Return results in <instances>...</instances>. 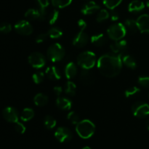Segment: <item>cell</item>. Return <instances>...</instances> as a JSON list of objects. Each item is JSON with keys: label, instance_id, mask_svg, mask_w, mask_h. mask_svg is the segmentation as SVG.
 Returning a JSON list of instances; mask_svg holds the SVG:
<instances>
[{"label": "cell", "instance_id": "obj_1", "mask_svg": "<svg viewBox=\"0 0 149 149\" xmlns=\"http://www.w3.org/2000/svg\"><path fill=\"white\" fill-rule=\"evenodd\" d=\"M121 55L105 54L97 61V66L100 74L108 78H113L119 75L122 68Z\"/></svg>", "mask_w": 149, "mask_h": 149}, {"label": "cell", "instance_id": "obj_2", "mask_svg": "<svg viewBox=\"0 0 149 149\" xmlns=\"http://www.w3.org/2000/svg\"><path fill=\"white\" fill-rule=\"evenodd\" d=\"M76 131L80 138L83 139H88L91 138L95 131V125L89 119L79 121L76 127Z\"/></svg>", "mask_w": 149, "mask_h": 149}, {"label": "cell", "instance_id": "obj_3", "mask_svg": "<svg viewBox=\"0 0 149 149\" xmlns=\"http://www.w3.org/2000/svg\"><path fill=\"white\" fill-rule=\"evenodd\" d=\"M78 65L82 69H91L97 63V58L94 52L91 51H84L78 55L77 59Z\"/></svg>", "mask_w": 149, "mask_h": 149}, {"label": "cell", "instance_id": "obj_4", "mask_svg": "<svg viewBox=\"0 0 149 149\" xmlns=\"http://www.w3.org/2000/svg\"><path fill=\"white\" fill-rule=\"evenodd\" d=\"M65 55V51L63 47L59 43H55L50 45L47 51V57L52 62H58L62 61Z\"/></svg>", "mask_w": 149, "mask_h": 149}, {"label": "cell", "instance_id": "obj_5", "mask_svg": "<svg viewBox=\"0 0 149 149\" xmlns=\"http://www.w3.org/2000/svg\"><path fill=\"white\" fill-rule=\"evenodd\" d=\"M127 30L125 25L121 23H116L109 26L107 30V34L110 39L113 41L121 40L125 36Z\"/></svg>", "mask_w": 149, "mask_h": 149}, {"label": "cell", "instance_id": "obj_6", "mask_svg": "<svg viewBox=\"0 0 149 149\" xmlns=\"http://www.w3.org/2000/svg\"><path fill=\"white\" fill-rule=\"evenodd\" d=\"M132 112L137 118L143 119L149 115V105L145 102H136L132 105Z\"/></svg>", "mask_w": 149, "mask_h": 149}, {"label": "cell", "instance_id": "obj_7", "mask_svg": "<svg viewBox=\"0 0 149 149\" xmlns=\"http://www.w3.org/2000/svg\"><path fill=\"white\" fill-rule=\"evenodd\" d=\"M29 64L34 68H42L46 64L45 55L39 52H32L28 58Z\"/></svg>", "mask_w": 149, "mask_h": 149}, {"label": "cell", "instance_id": "obj_8", "mask_svg": "<svg viewBox=\"0 0 149 149\" xmlns=\"http://www.w3.org/2000/svg\"><path fill=\"white\" fill-rule=\"evenodd\" d=\"M15 30L17 33L23 36H29L33 33V26L29 20H22L15 25Z\"/></svg>", "mask_w": 149, "mask_h": 149}, {"label": "cell", "instance_id": "obj_9", "mask_svg": "<svg viewBox=\"0 0 149 149\" xmlns=\"http://www.w3.org/2000/svg\"><path fill=\"white\" fill-rule=\"evenodd\" d=\"M55 137L59 142H69L73 138V133L68 128L65 127H60L55 132Z\"/></svg>", "mask_w": 149, "mask_h": 149}, {"label": "cell", "instance_id": "obj_10", "mask_svg": "<svg viewBox=\"0 0 149 149\" xmlns=\"http://www.w3.org/2000/svg\"><path fill=\"white\" fill-rule=\"evenodd\" d=\"M2 116L7 122L10 123H16L18 122V112L15 108L12 106L6 107L2 111Z\"/></svg>", "mask_w": 149, "mask_h": 149}, {"label": "cell", "instance_id": "obj_11", "mask_svg": "<svg viewBox=\"0 0 149 149\" xmlns=\"http://www.w3.org/2000/svg\"><path fill=\"white\" fill-rule=\"evenodd\" d=\"M89 42V36L85 33L84 30H80L78 33H77L74 38L73 39L72 44L74 46L77 47L81 48L84 47L87 45Z\"/></svg>", "mask_w": 149, "mask_h": 149}, {"label": "cell", "instance_id": "obj_12", "mask_svg": "<svg viewBox=\"0 0 149 149\" xmlns=\"http://www.w3.org/2000/svg\"><path fill=\"white\" fill-rule=\"evenodd\" d=\"M79 80L81 84L85 86H90L95 81V76L90 69H83L79 76Z\"/></svg>", "mask_w": 149, "mask_h": 149}, {"label": "cell", "instance_id": "obj_13", "mask_svg": "<svg viewBox=\"0 0 149 149\" xmlns=\"http://www.w3.org/2000/svg\"><path fill=\"white\" fill-rule=\"evenodd\" d=\"M138 30L141 33H149V15L143 14L136 20Z\"/></svg>", "mask_w": 149, "mask_h": 149}, {"label": "cell", "instance_id": "obj_14", "mask_svg": "<svg viewBox=\"0 0 149 149\" xmlns=\"http://www.w3.org/2000/svg\"><path fill=\"white\" fill-rule=\"evenodd\" d=\"M110 48L113 53L119 54V55H121V54L124 53L127 48V41L122 40V39L114 41V42L111 44Z\"/></svg>", "mask_w": 149, "mask_h": 149}, {"label": "cell", "instance_id": "obj_15", "mask_svg": "<svg viewBox=\"0 0 149 149\" xmlns=\"http://www.w3.org/2000/svg\"><path fill=\"white\" fill-rule=\"evenodd\" d=\"M100 10V6L96 4L95 1H89L86 3L81 8V12L83 15H92L95 13Z\"/></svg>", "mask_w": 149, "mask_h": 149}, {"label": "cell", "instance_id": "obj_16", "mask_svg": "<svg viewBox=\"0 0 149 149\" xmlns=\"http://www.w3.org/2000/svg\"><path fill=\"white\" fill-rule=\"evenodd\" d=\"M45 74L48 79L51 80H59L61 78V73L60 70L55 65L49 66L45 71Z\"/></svg>", "mask_w": 149, "mask_h": 149}, {"label": "cell", "instance_id": "obj_17", "mask_svg": "<svg viewBox=\"0 0 149 149\" xmlns=\"http://www.w3.org/2000/svg\"><path fill=\"white\" fill-rule=\"evenodd\" d=\"M56 105L61 110L68 111L72 107V102L67 97H58L56 100Z\"/></svg>", "mask_w": 149, "mask_h": 149}, {"label": "cell", "instance_id": "obj_18", "mask_svg": "<svg viewBox=\"0 0 149 149\" xmlns=\"http://www.w3.org/2000/svg\"><path fill=\"white\" fill-rule=\"evenodd\" d=\"M77 74V66L74 63L70 62L65 68V75L68 79H72Z\"/></svg>", "mask_w": 149, "mask_h": 149}, {"label": "cell", "instance_id": "obj_19", "mask_svg": "<svg viewBox=\"0 0 149 149\" xmlns=\"http://www.w3.org/2000/svg\"><path fill=\"white\" fill-rule=\"evenodd\" d=\"M107 37L103 33H97L91 37V42L96 47H102L107 43Z\"/></svg>", "mask_w": 149, "mask_h": 149}, {"label": "cell", "instance_id": "obj_20", "mask_svg": "<svg viewBox=\"0 0 149 149\" xmlns=\"http://www.w3.org/2000/svg\"><path fill=\"white\" fill-rule=\"evenodd\" d=\"M145 8V4L140 0H133L128 6V10L130 13H139Z\"/></svg>", "mask_w": 149, "mask_h": 149}, {"label": "cell", "instance_id": "obj_21", "mask_svg": "<svg viewBox=\"0 0 149 149\" xmlns=\"http://www.w3.org/2000/svg\"><path fill=\"white\" fill-rule=\"evenodd\" d=\"M49 101V98L44 93H38L33 97V102L35 105L39 107H42L47 105Z\"/></svg>", "mask_w": 149, "mask_h": 149}, {"label": "cell", "instance_id": "obj_22", "mask_svg": "<svg viewBox=\"0 0 149 149\" xmlns=\"http://www.w3.org/2000/svg\"><path fill=\"white\" fill-rule=\"evenodd\" d=\"M124 25H125L127 32L131 33V34L135 33L138 31V27L136 20H132V19H127V20H125V23Z\"/></svg>", "mask_w": 149, "mask_h": 149}, {"label": "cell", "instance_id": "obj_23", "mask_svg": "<svg viewBox=\"0 0 149 149\" xmlns=\"http://www.w3.org/2000/svg\"><path fill=\"white\" fill-rule=\"evenodd\" d=\"M122 63L127 67L131 69H135L137 68V62L135 58L130 55H125L122 57Z\"/></svg>", "mask_w": 149, "mask_h": 149}, {"label": "cell", "instance_id": "obj_24", "mask_svg": "<svg viewBox=\"0 0 149 149\" xmlns=\"http://www.w3.org/2000/svg\"><path fill=\"white\" fill-rule=\"evenodd\" d=\"M34 111L31 108H26L23 110L20 114V119L23 122H29L34 116Z\"/></svg>", "mask_w": 149, "mask_h": 149}, {"label": "cell", "instance_id": "obj_25", "mask_svg": "<svg viewBox=\"0 0 149 149\" xmlns=\"http://www.w3.org/2000/svg\"><path fill=\"white\" fill-rule=\"evenodd\" d=\"M25 17L29 20H39L40 17L39 9H29L25 13Z\"/></svg>", "mask_w": 149, "mask_h": 149}, {"label": "cell", "instance_id": "obj_26", "mask_svg": "<svg viewBox=\"0 0 149 149\" xmlns=\"http://www.w3.org/2000/svg\"><path fill=\"white\" fill-rule=\"evenodd\" d=\"M64 90L65 93L67 95L71 96H74L76 95V92H77V86L74 84L73 81L68 80L65 84V87H64Z\"/></svg>", "mask_w": 149, "mask_h": 149}, {"label": "cell", "instance_id": "obj_27", "mask_svg": "<svg viewBox=\"0 0 149 149\" xmlns=\"http://www.w3.org/2000/svg\"><path fill=\"white\" fill-rule=\"evenodd\" d=\"M47 33L48 37L51 38V39H59L62 36L63 31L59 28L53 27L49 29Z\"/></svg>", "mask_w": 149, "mask_h": 149}, {"label": "cell", "instance_id": "obj_28", "mask_svg": "<svg viewBox=\"0 0 149 149\" xmlns=\"http://www.w3.org/2000/svg\"><path fill=\"white\" fill-rule=\"evenodd\" d=\"M56 120L54 117H52V116H46L44 119V125L45 127L48 130H52L56 126Z\"/></svg>", "mask_w": 149, "mask_h": 149}, {"label": "cell", "instance_id": "obj_29", "mask_svg": "<svg viewBox=\"0 0 149 149\" xmlns=\"http://www.w3.org/2000/svg\"><path fill=\"white\" fill-rule=\"evenodd\" d=\"M52 5L57 8H64L72 2V0H51Z\"/></svg>", "mask_w": 149, "mask_h": 149}, {"label": "cell", "instance_id": "obj_30", "mask_svg": "<svg viewBox=\"0 0 149 149\" xmlns=\"http://www.w3.org/2000/svg\"><path fill=\"white\" fill-rule=\"evenodd\" d=\"M122 0H103V4L110 10H114L121 4Z\"/></svg>", "mask_w": 149, "mask_h": 149}, {"label": "cell", "instance_id": "obj_31", "mask_svg": "<svg viewBox=\"0 0 149 149\" xmlns=\"http://www.w3.org/2000/svg\"><path fill=\"white\" fill-rule=\"evenodd\" d=\"M58 17H59V12H58V10H55V9L51 10L47 14V17L49 24H54L58 19Z\"/></svg>", "mask_w": 149, "mask_h": 149}, {"label": "cell", "instance_id": "obj_32", "mask_svg": "<svg viewBox=\"0 0 149 149\" xmlns=\"http://www.w3.org/2000/svg\"><path fill=\"white\" fill-rule=\"evenodd\" d=\"M45 77V74H44L42 71H37V72L34 73L32 76V79H33V82L36 84H41L42 81H44Z\"/></svg>", "mask_w": 149, "mask_h": 149}, {"label": "cell", "instance_id": "obj_33", "mask_svg": "<svg viewBox=\"0 0 149 149\" xmlns=\"http://www.w3.org/2000/svg\"><path fill=\"white\" fill-rule=\"evenodd\" d=\"M110 17V13L106 10H100L98 12L96 17V20L97 22H102L103 20H107L108 18Z\"/></svg>", "mask_w": 149, "mask_h": 149}, {"label": "cell", "instance_id": "obj_34", "mask_svg": "<svg viewBox=\"0 0 149 149\" xmlns=\"http://www.w3.org/2000/svg\"><path fill=\"white\" fill-rule=\"evenodd\" d=\"M67 119L73 125H77L79 122V116L74 111H71L68 113Z\"/></svg>", "mask_w": 149, "mask_h": 149}, {"label": "cell", "instance_id": "obj_35", "mask_svg": "<svg viewBox=\"0 0 149 149\" xmlns=\"http://www.w3.org/2000/svg\"><path fill=\"white\" fill-rule=\"evenodd\" d=\"M141 90L138 87H132L128 88L127 90H125V95L126 97H131L135 96L137 94L140 93Z\"/></svg>", "mask_w": 149, "mask_h": 149}, {"label": "cell", "instance_id": "obj_36", "mask_svg": "<svg viewBox=\"0 0 149 149\" xmlns=\"http://www.w3.org/2000/svg\"><path fill=\"white\" fill-rule=\"evenodd\" d=\"M12 31V26L10 23H2L0 24V32L2 33H8Z\"/></svg>", "mask_w": 149, "mask_h": 149}, {"label": "cell", "instance_id": "obj_37", "mask_svg": "<svg viewBox=\"0 0 149 149\" xmlns=\"http://www.w3.org/2000/svg\"><path fill=\"white\" fill-rule=\"evenodd\" d=\"M138 83L142 87L148 88L149 87V77H145V76L140 77L138 78Z\"/></svg>", "mask_w": 149, "mask_h": 149}, {"label": "cell", "instance_id": "obj_38", "mask_svg": "<svg viewBox=\"0 0 149 149\" xmlns=\"http://www.w3.org/2000/svg\"><path fill=\"white\" fill-rule=\"evenodd\" d=\"M15 130L17 132L20 134H23L26 130V128L23 124L20 123V122H17L15 123Z\"/></svg>", "mask_w": 149, "mask_h": 149}, {"label": "cell", "instance_id": "obj_39", "mask_svg": "<svg viewBox=\"0 0 149 149\" xmlns=\"http://www.w3.org/2000/svg\"><path fill=\"white\" fill-rule=\"evenodd\" d=\"M47 37H48L47 33H40V34H39L37 36H36V42L38 44L42 43V42H44L45 40H46Z\"/></svg>", "mask_w": 149, "mask_h": 149}, {"label": "cell", "instance_id": "obj_40", "mask_svg": "<svg viewBox=\"0 0 149 149\" xmlns=\"http://www.w3.org/2000/svg\"><path fill=\"white\" fill-rule=\"evenodd\" d=\"M110 17L112 21H117L119 18V15L116 10H111V12L110 13Z\"/></svg>", "mask_w": 149, "mask_h": 149}, {"label": "cell", "instance_id": "obj_41", "mask_svg": "<svg viewBox=\"0 0 149 149\" xmlns=\"http://www.w3.org/2000/svg\"><path fill=\"white\" fill-rule=\"evenodd\" d=\"M39 8H47L49 5V0H36Z\"/></svg>", "mask_w": 149, "mask_h": 149}, {"label": "cell", "instance_id": "obj_42", "mask_svg": "<svg viewBox=\"0 0 149 149\" xmlns=\"http://www.w3.org/2000/svg\"><path fill=\"white\" fill-rule=\"evenodd\" d=\"M78 26L80 30H85L87 24L85 20H83V19H80V20H78Z\"/></svg>", "mask_w": 149, "mask_h": 149}, {"label": "cell", "instance_id": "obj_43", "mask_svg": "<svg viewBox=\"0 0 149 149\" xmlns=\"http://www.w3.org/2000/svg\"><path fill=\"white\" fill-rule=\"evenodd\" d=\"M53 92L57 96H60L63 93V88L60 86H56L53 88Z\"/></svg>", "mask_w": 149, "mask_h": 149}, {"label": "cell", "instance_id": "obj_44", "mask_svg": "<svg viewBox=\"0 0 149 149\" xmlns=\"http://www.w3.org/2000/svg\"><path fill=\"white\" fill-rule=\"evenodd\" d=\"M146 127H147V129H148V130L149 131V119L147 121V122H146Z\"/></svg>", "mask_w": 149, "mask_h": 149}, {"label": "cell", "instance_id": "obj_45", "mask_svg": "<svg viewBox=\"0 0 149 149\" xmlns=\"http://www.w3.org/2000/svg\"><path fill=\"white\" fill-rule=\"evenodd\" d=\"M82 149H91L90 148V147H88V146H85V147H84V148H83Z\"/></svg>", "mask_w": 149, "mask_h": 149}, {"label": "cell", "instance_id": "obj_46", "mask_svg": "<svg viewBox=\"0 0 149 149\" xmlns=\"http://www.w3.org/2000/svg\"><path fill=\"white\" fill-rule=\"evenodd\" d=\"M146 5H147V7H149V0H148V1H146Z\"/></svg>", "mask_w": 149, "mask_h": 149}]
</instances>
